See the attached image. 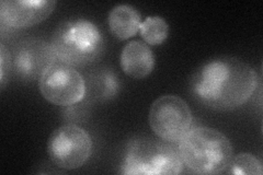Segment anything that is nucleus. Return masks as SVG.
I'll use <instances>...</instances> for the list:
<instances>
[{
  "label": "nucleus",
  "instance_id": "nucleus-1",
  "mask_svg": "<svg viewBox=\"0 0 263 175\" xmlns=\"http://www.w3.org/2000/svg\"><path fill=\"white\" fill-rule=\"evenodd\" d=\"M258 86L251 66L233 57H221L202 65L192 76L190 91L197 102L217 111L242 106Z\"/></svg>",
  "mask_w": 263,
  "mask_h": 175
},
{
  "label": "nucleus",
  "instance_id": "nucleus-2",
  "mask_svg": "<svg viewBox=\"0 0 263 175\" xmlns=\"http://www.w3.org/2000/svg\"><path fill=\"white\" fill-rule=\"evenodd\" d=\"M179 143L182 162L197 174L223 173L233 159L232 144L216 129L195 127L189 130Z\"/></svg>",
  "mask_w": 263,
  "mask_h": 175
},
{
  "label": "nucleus",
  "instance_id": "nucleus-3",
  "mask_svg": "<svg viewBox=\"0 0 263 175\" xmlns=\"http://www.w3.org/2000/svg\"><path fill=\"white\" fill-rule=\"evenodd\" d=\"M51 45L61 63L81 67L93 63L102 54L104 38L93 22L72 19L62 22L56 28Z\"/></svg>",
  "mask_w": 263,
  "mask_h": 175
},
{
  "label": "nucleus",
  "instance_id": "nucleus-4",
  "mask_svg": "<svg viewBox=\"0 0 263 175\" xmlns=\"http://www.w3.org/2000/svg\"><path fill=\"white\" fill-rule=\"evenodd\" d=\"M166 140L138 137L130 141L122 163V173L128 175L179 174L183 162L179 149Z\"/></svg>",
  "mask_w": 263,
  "mask_h": 175
},
{
  "label": "nucleus",
  "instance_id": "nucleus-5",
  "mask_svg": "<svg viewBox=\"0 0 263 175\" xmlns=\"http://www.w3.org/2000/svg\"><path fill=\"white\" fill-rule=\"evenodd\" d=\"M92 139L84 128L66 124L55 129L47 141V153L52 162L65 170L84 165L92 153Z\"/></svg>",
  "mask_w": 263,
  "mask_h": 175
},
{
  "label": "nucleus",
  "instance_id": "nucleus-6",
  "mask_svg": "<svg viewBox=\"0 0 263 175\" xmlns=\"http://www.w3.org/2000/svg\"><path fill=\"white\" fill-rule=\"evenodd\" d=\"M148 121L153 131L168 143H178L191 129L192 112L178 95H162L152 104Z\"/></svg>",
  "mask_w": 263,
  "mask_h": 175
},
{
  "label": "nucleus",
  "instance_id": "nucleus-7",
  "mask_svg": "<svg viewBox=\"0 0 263 175\" xmlns=\"http://www.w3.org/2000/svg\"><path fill=\"white\" fill-rule=\"evenodd\" d=\"M41 93L49 103L70 106L86 95V81L82 74L69 65L55 63L39 80Z\"/></svg>",
  "mask_w": 263,
  "mask_h": 175
},
{
  "label": "nucleus",
  "instance_id": "nucleus-8",
  "mask_svg": "<svg viewBox=\"0 0 263 175\" xmlns=\"http://www.w3.org/2000/svg\"><path fill=\"white\" fill-rule=\"evenodd\" d=\"M57 60L52 45L37 37L19 42L13 48L12 69L20 79H39L52 67Z\"/></svg>",
  "mask_w": 263,
  "mask_h": 175
},
{
  "label": "nucleus",
  "instance_id": "nucleus-9",
  "mask_svg": "<svg viewBox=\"0 0 263 175\" xmlns=\"http://www.w3.org/2000/svg\"><path fill=\"white\" fill-rule=\"evenodd\" d=\"M56 6L54 0H4L0 22L8 29H26L46 20Z\"/></svg>",
  "mask_w": 263,
  "mask_h": 175
},
{
  "label": "nucleus",
  "instance_id": "nucleus-10",
  "mask_svg": "<svg viewBox=\"0 0 263 175\" xmlns=\"http://www.w3.org/2000/svg\"><path fill=\"white\" fill-rule=\"evenodd\" d=\"M120 66L128 77L143 79L154 70L155 56L149 45L141 41H132L122 49Z\"/></svg>",
  "mask_w": 263,
  "mask_h": 175
},
{
  "label": "nucleus",
  "instance_id": "nucleus-11",
  "mask_svg": "<svg viewBox=\"0 0 263 175\" xmlns=\"http://www.w3.org/2000/svg\"><path fill=\"white\" fill-rule=\"evenodd\" d=\"M142 18L134 7L119 5L109 13V27L112 34L119 40H128L139 32Z\"/></svg>",
  "mask_w": 263,
  "mask_h": 175
},
{
  "label": "nucleus",
  "instance_id": "nucleus-12",
  "mask_svg": "<svg viewBox=\"0 0 263 175\" xmlns=\"http://www.w3.org/2000/svg\"><path fill=\"white\" fill-rule=\"evenodd\" d=\"M120 85L117 74L109 69H99L92 72L88 79L89 95L95 100H109L117 95Z\"/></svg>",
  "mask_w": 263,
  "mask_h": 175
},
{
  "label": "nucleus",
  "instance_id": "nucleus-13",
  "mask_svg": "<svg viewBox=\"0 0 263 175\" xmlns=\"http://www.w3.org/2000/svg\"><path fill=\"white\" fill-rule=\"evenodd\" d=\"M139 33L147 45H160L169 35V26L161 16H147L141 24Z\"/></svg>",
  "mask_w": 263,
  "mask_h": 175
},
{
  "label": "nucleus",
  "instance_id": "nucleus-14",
  "mask_svg": "<svg viewBox=\"0 0 263 175\" xmlns=\"http://www.w3.org/2000/svg\"><path fill=\"white\" fill-rule=\"evenodd\" d=\"M226 170L230 174L238 175H261L263 173L261 161L250 153H239L233 158Z\"/></svg>",
  "mask_w": 263,
  "mask_h": 175
},
{
  "label": "nucleus",
  "instance_id": "nucleus-15",
  "mask_svg": "<svg viewBox=\"0 0 263 175\" xmlns=\"http://www.w3.org/2000/svg\"><path fill=\"white\" fill-rule=\"evenodd\" d=\"M0 54H2V83L4 85L5 73L7 70L10 69V65H12V60L11 55L9 53H7L4 44H2V48H0Z\"/></svg>",
  "mask_w": 263,
  "mask_h": 175
}]
</instances>
